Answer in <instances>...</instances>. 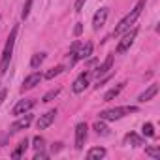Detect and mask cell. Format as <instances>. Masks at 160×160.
<instances>
[{
    "label": "cell",
    "mask_w": 160,
    "mask_h": 160,
    "mask_svg": "<svg viewBox=\"0 0 160 160\" xmlns=\"http://www.w3.org/2000/svg\"><path fill=\"white\" fill-rule=\"evenodd\" d=\"M138 108L136 106H124V108H113V109H106L100 113V119L102 121H119L130 113H136Z\"/></svg>",
    "instance_id": "3"
},
{
    "label": "cell",
    "mask_w": 160,
    "mask_h": 160,
    "mask_svg": "<svg viewBox=\"0 0 160 160\" xmlns=\"http://www.w3.org/2000/svg\"><path fill=\"white\" fill-rule=\"evenodd\" d=\"M34 100H19L17 102V106L13 108V115H17V117H21V115H25V113H28L32 108H34Z\"/></svg>",
    "instance_id": "11"
},
{
    "label": "cell",
    "mask_w": 160,
    "mask_h": 160,
    "mask_svg": "<svg viewBox=\"0 0 160 160\" xmlns=\"http://www.w3.org/2000/svg\"><path fill=\"white\" fill-rule=\"evenodd\" d=\"M111 66H113V55H108L106 57V60L94 70V72H91V75H94V77H104L109 70H111Z\"/></svg>",
    "instance_id": "8"
},
{
    "label": "cell",
    "mask_w": 160,
    "mask_h": 160,
    "mask_svg": "<svg viewBox=\"0 0 160 160\" xmlns=\"http://www.w3.org/2000/svg\"><path fill=\"white\" fill-rule=\"evenodd\" d=\"M40 81H42V73H38V72L30 73L28 77H25L23 87H21V92H25V91H28V89H34L36 85H40Z\"/></svg>",
    "instance_id": "9"
},
{
    "label": "cell",
    "mask_w": 160,
    "mask_h": 160,
    "mask_svg": "<svg viewBox=\"0 0 160 160\" xmlns=\"http://www.w3.org/2000/svg\"><path fill=\"white\" fill-rule=\"evenodd\" d=\"M27 149H28V139L25 138L23 141H19V145H17V149H15V151L12 152V158H15V160H17V158H21V156H23V154L27 152Z\"/></svg>",
    "instance_id": "17"
},
{
    "label": "cell",
    "mask_w": 160,
    "mask_h": 160,
    "mask_svg": "<svg viewBox=\"0 0 160 160\" xmlns=\"http://www.w3.org/2000/svg\"><path fill=\"white\" fill-rule=\"evenodd\" d=\"M58 94H60V89H53V91H49V92L42 98V102H45V104H47V102H51L53 98H57Z\"/></svg>",
    "instance_id": "22"
},
{
    "label": "cell",
    "mask_w": 160,
    "mask_h": 160,
    "mask_svg": "<svg viewBox=\"0 0 160 160\" xmlns=\"http://www.w3.org/2000/svg\"><path fill=\"white\" fill-rule=\"evenodd\" d=\"M51 149H53V152H58V151L62 149V143H53V147H51Z\"/></svg>",
    "instance_id": "31"
},
{
    "label": "cell",
    "mask_w": 160,
    "mask_h": 160,
    "mask_svg": "<svg viewBox=\"0 0 160 160\" xmlns=\"http://www.w3.org/2000/svg\"><path fill=\"white\" fill-rule=\"evenodd\" d=\"M17 30L19 27L15 25L8 36V42H6V47L2 51V58H0V75H4L8 72V66H10V60H12V53H13V45H15V38H17Z\"/></svg>",
    "instance_id": "2"
},
{
    "label": "cell",
    "mask_w": 160,
    "mask_h": 160,
    "mask_svg": "<svg viewBox=\"0 0 160 160\" xmlns=\"http://www.w3.org/2000/svg\"><path fill=\"white\" fill-rule=\"evenodd\" d=\"M124 145H134V147H139V145H143V139H141L138 134L130 132V134H126V136H124Z\"/></svg>",
    "instance_id": "16"
},
{
    "label": "cell",
    "mask_w": 160,
    "mask_h": 160,
    "mask_svg": "<svg viewBox=\"0 0 160 160\" xmlns=\"http://www.w3.org/2000/svg\"><path fill=\"white\" fill-rule=\"evenodd\" d=\"M49 154L47 152H43V151H36V154H34V160H45Z\"/></svg>",
    "instance_id": "27"
},
{
    "label": "cell",
    "mask_w": 160,
    "mask_h": 160,
    "mask_svg": "<svg viewBox=\"0 0 160 160\" xmlns=\"http://www.w3.org/2000/svg\"><path fill=\"white\" fill-rule=\"evenodd\" d=\"M124 85H126V83H119V85H115L113 89H109V91L104 94V102H111L113 98H117V96L121 94V91L124 89Z\"/></svg>",
    "instance_id": "14"
},
{
    "label": "cell",
    "mask_w": 160,
    "mask_h": 160,
    "mask_svg": "<svg viewBox=\"0 0 160 160\" xmlns=\"http://www.w3.org/2000/svg\"><path fill=\"white\" fill-rule=\"evenodd\" d=\"M124 36L121 38V42H119V45H117V55H124L130 47H132V43H134V40H136V36H138V28H132V30H126V32H122Z\"/></svg>",
    "instance_id": "4"
},
{
    "label": "cell",
    "mask_w": 160,
    "mask_h": 160,
    "mask_svg": "<svg viewBox=\"0 0 160 160\" xmlns=\"http://www.w3.org/2000/svg\"><path fill=\"white\" fill-rule=\"evenodd\" d=\"M32 143H34V145H32V147H34V149H36V151H42V149H43V138H42V136H36V138H34V141H32Z\"/></svg>",
    "instance_id": "25"
},
{
    "label": "cell",
    "mask_w": 160,
    "mask_h": 160,
    "mask_svg": "<svg viewBox=\"0 0 160 160\" xmlns=\"http://www.w3.org/2000/svg\"><path fill=\"white\" fill-rule=\"evenodd\" d=\"M145 2H147V0H139V2L136 4V8H134V10H132V12H130V13H128V15H126V17H124V19H122L119 25H117V27H115V30H113V36H121L122 32L130 30V27H132V25L138 21V17L141 15V10L145 8Z\"/></svg>",
    "instance_id": "1"
},
{
    "label": "cell",
    "mask_w": 160,
    "mask_h": 160,
    "mask_svg": "<svg viewBox=\"0 0 160 160\" xmlns=\"http://www.w3.org/2000/svg\"><path fill=\"white\" fill-rule=\"evenodd\" d=\"M30 8H32V0H27V2H25V6H23V19H27L28 17V13H30Z\"/></svg>",
    "instance_id": "26"
},
{
    "label": "cell",
    "mask_w": 160,
    "mask_h": 160,
    "mask_svg": "<svg viewBox=\"0 0 160 160\" xmlns=\"http://www.w3.org/2000/svg\"><path fill=\"white\" fill-rule=\"evenodd\" d=\"M81 32H83V27H81V23H77V25H75V28H73V34H75V36H79Z\"/></svg>",
    "instance_id": "29"
},
{
    "label": "cell",
    "mask_w": 160,
    "mask_h": 160,
    "mask_svg": "<svg viewBox=\"0 0 160 160\" xmlns=\"http://www.w3.org/2000/svg\"><path fill=\"white\" fill-rule=\"evenodd\" d=\"M6 94H8V91H6V89H2V91H0V104H2V102L6 100Z\"/></svg>",
    "instance_id": "30"
},
{
    "label": "cell",
    "mask_w": 160,
    "mask_h": 160,
    "mask_svg": "<svg viewBox=\"0 0 160 160\" xmlns=\"http://www.w3.org/2000/svg\"><path fill=\"white\" fill-rule=\"evenodd\" d=\"M91 55H92V43L91 42H87L85 45H79V49H77V60H85Z\"/></svg>",
    "instance_id": "13"
},
{
    "label": "cell",
    "mask_w": 160,
    "mask_h": 160,
    "mask_svg": "<svg viewBox=\"0 0 160 160\" xmlns=\"http://www.w3.org/2000/svg\"><path fill=\"white\" fill-rule=\"evenodd\" d=\"M85 2H87V0H75V6H73V10H75V12H81Z\"/></svg>",
    "instance_id": "28"
},
{
    "label": "cell",
    "mask_w": 160,
    "mask_h": 160,
    "mask_svg": "<svg viewBox=\"0 0 160 160\" xmlns=\"http://www.w3.org/2000/svg\"><path fill=\"white\" fill-rule=\"evenodd\" d=\"M106 156V149L104 147H92L89 152H87V158L89 160H100Z\"/></svg>",
    "instance_id": "18"
},
{
    "label": "cell",
    "mask_w": 160,
    "mask_h": 160,
    "mask_svg": "<svg viewBox=\"0 0 160 160\" xmlns=\"http://www.w3.org/2000/svg\"><path fill=\"white\" fill-rule=\"evenodd\" d=\"M156 92H158V85H151L145 92H141V94H139V98H138V100H139V102H149L151 98H154V96H156Z\"/></svg>",
    "instance_id": "15"
},
{
    "label": "cell",
    "mask_w": 160,
    "mask_h": 160,
    "mask_svg": "<svg viewBox=\"0 0 160 160\" xmlns=\"http://www.w3.org/2000/svg\"><path fill=\"white\" fill-rule=\"evenodd\" d=\"M87 134H89V126L87 122H79L75 126V149L77 151H81L85 141H87Z\"/></svg>",
    "instance_id": "5"
},
{
    "label": "cell",
    "mask_w": 160,
    "mask_h": 160,
    "mask_svg": "<svg viewBox=\"0 0 160 160\" xmlns=\"http://www.w3.org/2000/svg\"><path fill=\"white\" fill-rule=\"evenodd\" d=\"M45 60V53H36V55H32V60H30V68H38L42 62Z\"/></svg>",
    "instance_id": "20"
},
{
    "label": "cell",
    "mask_w": 160,
    "mask_h": 160,
    "mask_svg": "<svg viewBox=\"0 0 160 160\" xmlns=\"http://www.w3.org/2000/svg\"><path fill=\"white\" fill-rule=\"evenodd\" d=\"M92 128L96 130V134H98V136H109V128L106 126V122H104L102 119H100L98 122H94V126H92Z\"/></svg>",
    "instance_id": "19"
},
{
    "label": "cell",
    "mask_w": 160,
    "mask_h": 160,
    "mask_svg": "<svg viewBox=\"0 0 160 160\" xmlns=\"http://www.w3.org/2000/svg\"><path fill=\"white\" fill-rule=\"evenodd\" d=\"M30 122H32V115L25 113L19 121H15V122L12 124L10 132H12V134H15V132H19V130H25V128H28V124H30Z\"/></svg>",
    "instance_id": "12"
},
{
    "label": "cell",
    "mask_w": 160,
    "mask_h": 160,
    "mask_svg": "<svg viewBox=\"0 0 160 160\" xmlns=\"http://www.w3.org/2000/svg\"><path fill=\"white\" fill-rule=\"evenodd\" d=\"M89 79H91V72H83L81 75H79L75 81H73V85H72V91L75 92V94H79V92H83L87 87H89Z\"/></svg>",
    "instance_id": "6"
},
{
    "label": "cell",
    "mask_w": 160,
    "mask_h": 160,
    "mask_svg": "<svg viewBox=\"0 0 160 160\" xmlns=\"http://www.w3.org/2000/svg\"><path fill=\"white\" fill-rule=\"evenodd\" d=\"M145 154H149V156H152V158L160 160V151H158V149H154V147H147V149H145Z\"/></svg>",
    "instance_id": "24"
},
{
    "label": "cell",
    "mask_w": 160,
    "mask_h": 160,
    "mask_svg": "<svg viewBox=\"0 0 160 160\" xmlns=\"http://www.w3.org/2000/svg\"><path fill=\"white\" fill-rule=\"evenodd\" d=\"M108 8H100L96 13H94V19H92V28L94 30H100L104 25H106V19H108Z\"/></svg>",
    "instance_id": "10"
},
{
    "label": "cell",
    "mask_w": 160,
    "mask_h": 160,
    "mask_svg": "<svg viewBox=\"0 0 160 160\" xmlns=\"http://www.w3.org/2000/svg\"><path fill=\"white\" fill-rule=\"evenodd\" d=\"M62 72H64V66H55V68H51L43 77H45V79H53V77H57V75L62 73Z\"/></svg>",
    "instance_id": "21"
},
{
    "label": "cell",
    "mask_w": 160,
    "mask_h": 160,
    "mask_svg": "<svg viewBox=\"0 0 160 160\" xmlns=\"http://www.w3.org/2000/svg\"><path fill=\"white\" fill-rule=\"evenodd\" d=\"M141 130H143V136H147V138H154V126H152L151 122H145Z\"/></svg>",
    "instance_id": "23"
},
{
    "label": "cell",
    "mask_w": 160,
    "mask_h": 160,
    "mask_svg": "<svg viewBox=\"0 0 160 160\" xmlns=\"http://www.w3.org/2000/svg\"><path fill=\"white\" fill-rule=\"evenodd\" d=\"M55 117H57V109H49L47 113H43V115L38 119V122H36L38 130H45V128H49L51 122L55 121Z\"/></svg>",
    "instance_id": "7"
}]
</instances>
